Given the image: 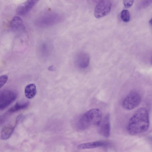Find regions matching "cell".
I'll return each instance as SVG.
<instances>
[{
    "label": "cell",
    "instance_id": "obj_1",
    "mask_svg": "<svg viewBox=\"0 0 152 152\" xmlns=\"http://www.w3.org/2000/svg\"><path fill=\"white\" fill-rule=\"evenodd\" d=\"M148 114L144 108L137 110L131 117L127 126V130L131 135H134L146 131L148 129Z\"/></svg>",
    "mask_w": 152,
    "mask_h": 152
},
{
    "label": "cell",
    "instance_id": "obj_2",
    "mask_svg": "<svg viewBox=\"0 0 152 152\" xmlns=\"http://www.w3.org/2000/svg\"><path fill=\"white\" fill-rule=\"evenodd\" d=\"M102 117L101 111L97 108L91 109L83 114L80 118L77 126L81 130L86 129L93 125L98 126Z\"/></svg>",
    "mask_w": 152,
    "mask_h": 152
},
{
    "label": "cell",
    "instance_id": "obj_3",
    "mask_svg": "<svg viewBox=\"0 0 152 152\" xmlns=\"http://www.w3.org/2000/svg\"><path fill=\"white\" fill-rule=\"evenodd\" d=\"M61 19V16L59 14L50 12L39 17L36 19L35 23L41 26H48L57 23Z\"/></svg>",
    "mask_w": 152,
    "mask_h": 152
},
{
    "label": "cell",
    "instance_id": "obj_4",
    "mask_svg": "<svg viewBox=\"0 0 152 152\" xmlns=\"http://www.w3.org/2000/svg\"><path fill=\"white\" fill-rule=\"evenodd\" d=\"M18 96L16 91L10 89L4 90L0 93V109L3 110L15 101Z\"/></svg>",
    "mask_w": 152,
    "mask_h": 152
},
{
    "label": "cell",
    "instance_id": "obj_5",
    "mask_svg": "<svg viewBox=\"0 0 152 152\" xmlns=\"http://www.w3.org/2000/svg\"><path fill=\"white\" fill-rule=\"evenodd\" d=\"M141 100L140 95L136 92L133 91L130 93L124 98L122 102V106L125 109L132 110L138 106Z\"/></svg>",
    "mask_w": 152,
    "mask_h": 152
},
{
    "label": "cell",
    "instance_id": "obj_6",
    "mask_svg": "<svg viewBox=\"0 0 152 152\" xmlns=\"http://www.w3.org/2000/svg\"><path fill=\"white\" fill-rule=\"evenodd\" d=\"M111 2L107 0L100 1L96 5L94 10V15L97 18L104 17L110 12L111 8Z\"/></svg>",
    "mask_w": 152,
    "mask_h": 152
},
{
    "label": "cell",
    "instance_id": "obj_7",
    "mask_svg": "<svg viewBox=\"0 0 152 152\" xmlns=\"http://www.w3.org/2000/svg\"><path fill=\"white\" fill-rule=\"evenodd\" d=\"M98 126V131L101 136L105 137H108L110 136V126L109 114L105 115Z\"/></svg>",
    "mask_w": 152,
    "mask_h": 152
},
{
    "label": "cell",
    "instance_id": "obj_8",
    "mask_svg": "<svg viewBox=\"0 0 152 152\" xmlns=\"http://www.w3.org/2000/svg\"><path fill=\"white\" fill-rule=\"evenodd\" d=\"M39 0H27L26 2L19 5L17 8L16 12L21 15L27 14L37 3Z\"/></svg>",
    "mask_w": 152,
    "mask_h": 152
},
{
    "label": "cell",
    "instance_id": "obj_9",
    "mask_svg": "<svg viewBox=\"0 0 152 152\" xmlns=\"http://www.w3.org/2000/svg\"><path fill=\"white\" fill-rule=\"evenodd\" d=\"M90 61L89 55L85 52L78 53L75 58V63L79 67L81 68H86L88 65Z\"/></svg>",
    "mask_w": 152,
    "mask_h": 152
},
{
    "label": "cell",
    "instance_id": "obj_10",
    "mask_svg": "<svg viewBox=\"0 0 152 152\" xmlns=\"http://www.w3.org/2000/svg\"><path fill=\"white\" fill-rule=\"evenodd\" d=\"M109 143L104 141H96L79 144L77 148L79 149L93 148L99 147H106L108 146Z\"/></svg>",
    "mask_w": 152,
    "mask_h": 152
},
{
    "label": "cell",
    "instance_id": "obj_11",
    "mask_svg": "<svg viewBox=\"0 0 152 152\" xmlns=\"http://www.w3.org/2000/svg\"><path fill=\"white\" fill-rule=\"evenodd\" d=\"M10 26L11 28L15 31H21L25 29V26L23 21L18 16H15L12 19Z\"/></svg>",
    "mask_w": 152,
    "mask_h": 152
},
{
    "label": "cell",
    "instance_id": "obj_12",
    "mask_svg": "<svg viewBox=\"0 0 152 152\" xmlns=\"http://www.w3.org/2000/svg\"><path fill=\"white\" fill-rule=\"evenodd\" d=\"M24 93L27 98L31 99L34 98L37 93L36 87L35 84L30 83L27 85L25 88Z\"/></svg>",
    "mask_w": 152,
    "mask_h": 152
},
{
    "label": "cell",
    "instance_id": "obj_13",
    "mask_svg": "<svg viewBox=\"0 0 152 152\" xmlns=\"http://www.w3.org/2000/svg\"><path fill=\"white\" fill-rule=\"evenodd\" d=\"M16 125H8L4 126L2 129L1 133V138L2 140H6L12 135Z\"/></svg>",
    "mask_w": 152,
    "mask_h": 152
},
{
    "label": "cell",
    "instance_id": "obj_14",
    "mask_svg": "<svg viewBox=\"0 0 152 152\" xmlns=\"http://www.w3.org/2000/svg\"><path fill=\"white\" fill-rule=\"evenodd\" d=\"M29 105L28 101L24 102H17L14 106L10 108L7 111L8 113H12L20 110L27 108Z\"/></svg>",
    "mask_w": 152,
    "mask_h": 152
},
{
    "label": "cell",
    "instance_id": "obj_15",
    "mask_svg": "<svg viewBox=\"0 0 152 152\" xmlns=\"http://www.w3.org/2000/svg\"><path fill=\"white\" fill-rule=\"evenodd\" d=\"M121 17L122 20L124 22H128L130 19V15L129 11L127 10H122L121 14Z\"/></svg>",
    "mask_w": 152,
    "mask_h": 152
},
{
    "label": "cell",
    "instance_id": "obj_16",
    "mask_svg": "<svg viewBox=\"0 0 152 152\" xmlns=\"http://www.w3.org/2000/svg\"><path fill=\"white\" fill-rule=\"evenodd\" d=\"M8 79V76L6 75H3L0 78V86L1 88L7 82Z\"/></svg>",
    "mask_w": 152,
    "mask_h": 152
},
{
    "label": "cell",
    "instance_id": "obj_17",
    "mask_svg": "<svg viewBox=\"0 0 152 152\" xmlns=\"http://www.w3.org/2000/svg\"><path fill=\"white\" fill-rule=\"evenodd\" d=\"M134 0H123V4L124 6L126 8L130 7L132 6Z\"/></svg>",
    "mask_w": 152,
    "mask_h": 152
},
{
    "label": "cell",
    "instance_id": "obj_18",
    "mask_svg": "<svg viewBox=\"0 0 152 152\" xmlns=\"http://www.w3.org/2000/svg\"><path fill=\"white\" fill-rule=\"evenodd\" d=\"M149 23L150 24L152 25V18L149 21Z\"/></svg>",
    "mask_w": 152,
    "mask_h": 152
}]
</instances>
